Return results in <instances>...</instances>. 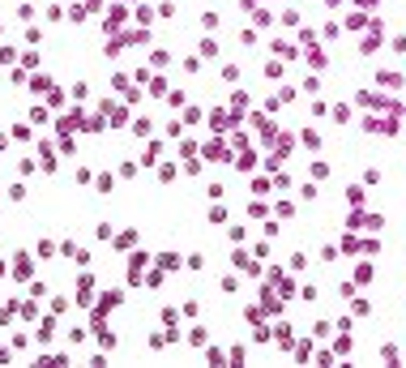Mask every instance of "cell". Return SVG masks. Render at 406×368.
<instances>
[{"label": "cell", "mask_w": 406, "mask_h": 368, "mask_svg": "<svg viewBox=\"0 0 406 368\" xmlns=\"http://www.w3.org/2000/svg\"><path fill=\"white\" fill-rule=\"evenodd\" d=\"M300 300H304V304H317V300H321V287H317V283H304V287H300Z\"/></svg>", "instance_id": "obj_12"}, {"label": "cell", "mask_w": 406, "mask_h": 368, "mask_svg": "<svg viewBox=\"0 0 406 368\" xmlns=\"http://www.w3.org/2000/svg\"><path fill=\"white\" fill-rule=\"evenodd\" d=\"M359 253H364V257H376V253H381V240H364V244H359Z\"/></svg>", "instance_id": "obj_19"}, {"label": "cell", "mask_w": 406, "mask_h": 368, "mask_svg": "<svg viewBox=\"0 0 406 368\" xmlns=\"http://www.w3.org/2000/svg\"><path fill=\"white\" fill-rule=\"evenodd\" d=\"M381 360H385V364H398L402 355H398V347H393V343H385V347H381Z\"/></svg>", "instance_id": "obj_15"}, {"label": "cell", "mask_w": 406, "mask_h": 368, "mask_svg": "<svg viewBox=\"0 0 406 368\" xmlns=\"http://www.w3.org/2000/svg\"><path fill=\"white\" fill-rule=\"evenodd\" d=\"M197 312H201V304H197V300H184V308H180V317H197Z\"/></svg>", "instance_id": "obj_27"}, {"label": "cell", "mask_w": 406, "mask_h": 368, "mask_svg": "<svg viewBox=\"0 0 406 368\" xmlns=\"http://www.w3.org/2000/svg\"><path fill=\"white\" fill-rule=\"evenodd\" d=\"M154 261H158V270H171V274H176L180 266H184V257H180V253H171V248H167V253H158Z\"/></svg>", "instance_id": "obj_5"}, {"label": "cell", "mask_w": 406, "mask_h": 368, "mask_svg": "<svg viewBox=\"0 0 406 368\" xmlns=\"http://www.w3.org/2000/svg\"><path fill=\"white\" fill-rule=\"evenodd\" d=\"M0 278H5V261H0Z\"/></svg>", "instance_id": "obj_38"}, {"label": "cell", "mask_w": 406, "mask_h": 368, "mask_svg": "<svg viewBox=\"0 0 406 368\" xmlns=\"http://www.w3.org/2000/svg\"><path fill=\"white\" fill-rule=\"evenodd\" d=\"M346 201H351V205H364V188L351 184V188H346Z\"/></svg>", "instance_id": "obj_20"}, {"label": "cell", "mask_w": 406, "mask_h": 368, "mask_svg": "<svg viewBox=\"0 0 406 368\" xmlns=\"http://www.w3.org/2000/svg\"><path fill=\"white\" fill-rule=\"evenodd\" d=\"M13 360V351H9V347H0V364H9Z\"/></svg>", "instance_id": "obj_37"}, {"label": "cell", "mask_w": 406, "mask_h": 368, "mask_svg": "<svg viewBox=\"0 0 406 368\" xmlns=\"http://www.w3.org/2000/svg\"><path fill=\"white\" fill-rule=\"evenodd\" d=\"M115 304H120V291H107V295H103V312L115 308Z\"/></svg>", "instance_id": "obj_36"}, {"label": "cell", "mask_w": 406, "mask_h": 368, "mask_svg": "<svg viewBox=\"0 0 406 368\" xmlns=\"http://www.w3.org/2000/svg\"><path fill=\"white\" fill-rule=\"evenodd\" d=\"M372 278H376V266H372V261H359V266H355V287H359V283H372Z\"/></svg>", "instance_id": "obj_7"}, {"label": "cell", "mask_w": 406, "mask_h": 368, "mask_svg": "<svg viewBox=\"0 0 406 368\" xmlns=\"http://www.w3.org/2000/svg\"><path fill=\"white\" fill-rule=\"evenodd\" d=\"M346 227L351 231H381L385 227V214H351Z\"/></svg>", "instance_id": "obj_2"}, {"label": "cell", "mask_w": 406, "mask_h": 368, "mask_svg": "<svg viewBox=\"0 0 406 368\" xmlns=\"http://www.w3.org/2000/svg\"><path fill=\"white\" fill-rule=\"evenodd\" d=\"M205 338H210V334H205V326H193V330H188V347H205Z\"/></svg>", "instance_id": "obj_14"}, {"label": "cell", "mask_w": 406, "mask_h": 368, "mask_svg": "<svg viewBox=\"0 0 406 368\" xmlns=\"http://www.w3.org/2000/svg\"><path fill=\"white\" fill-rule=\"evenodd\" d=\"M274 338H278V351H291V347H295V326L278 321V326H274Z\"/></svg>", "instance_id": "obj_4"}, {"label": "cell", "mask_w": 406, "mask_h": 368, "mask_svg": "<svg viewBox=\"0 0 406 368\" xmlns=\"http://www.w3.org/2000/svg\"><path fill=\"white\" fill-rule=\"evenodd\" d=\"M333 338V326L329 321H317V326H312V343H329Z\"/></svg>", "instance_id": "obj_10"}, {"label": "cell", "mask_w": 406, "mask_h": 368, "mask_svg": "<svg viewBox=\"0 0 406 368\" xmlns=\"http://www.w3.org/2000/svg\"><path fill=\"white\" fill-rule=\"evenodd\" d=\"M158 180H162V184H167V180H176V167H171V163H162V167H158Z\"/></svg>", "instance_id": "obj_31"}, {"label": "cell", "mask_w": 406, "mask_h": 368, "mask_svg": "<svg viewBox=\"0 0 406 368\" xmlns=\"http://www.w3.org/2000/svg\"><path fill=\"white\" fill-rule=\"evenodd\" d=\"M184 266H188L193 274H201V270H205V253H188V257H184Z\"/></svg>", "instance_id": "obj_13"}, {"label": "cell", "mask_w": 406, "mask_h": 368, "mask_svg": "<svg viewBox=\"0 0 406 368\" xmlns=\"http://www.w3.org/2000/svg\"><path fill=\"white\" fill-rule=\"evenodd\" d=\"M368 312H372V304H368L364 295L355 291V295H351V317H368Z\"/></svg>", "instance_id": "obj_9"}, {"label": "cell", "mask_w": 406, "mask_h": 368, "mask_svg": "<svg viewBox=\"0 0 406 368\" xmlns=\"http://www.w3.org/2000/svg\"><path fill=\"white\" fill-rule=\"evenodd\" d=\"M312 351H317V347H312V338H300V343L291 347V355H295L300 364H308V360H312Z\"/></svg>", "instance_id": "obj_6"}, {"label": "cell", "mask_w": 406, "mask_h": 368, "mask_svg": "<svg viewBox=\"0 0 406 368\" xmlns=\"http://www.w3.org/2000/svg\"><path fill=\"white\" fill-rule=\"evenodd\" d=\"M338 257H342V253H338V244H325V248H321V261H325V266L338 261Z\"/></svg>", "instance_id": "obj_22"}, {"label": "cell", "mask_w": 406, "mask_h": 368, "mask_svg": "<svg viewBox=\"0 0 406 368\" xmlns=\"http://www.w3.org/2000/svg\"><path fill=\"white\" fill-rule=\"evenodd\" d=\"M205 355H210V364H227V351H222V347H205Z\"/></svg>", "instance_id": "obj_24"}, {"label": "cell", "mask_w": 406, "mask_h": 368, "mask_svg": "<svg viewBox=\"0 0 406 368\" xmlns=\"http://www.w3.org/2000/svg\"><path fill=\"white\" fill-rule=\"evenodd\" d=\"M291 270H295V274L308 270V253H291Z\"/></svg>", "instance_id": "obj_23"}, {"label": "cell", "mask_w": 406, "mask_h": 368, "mask_svg": "<svg viewBox=\"0 0 406 368\" xmlns=\"http://www.w3.org/2000/svg\"><path fill=\"white\" fill-rule=\"evenodd\" d=\"M346 26H351V30H364V26H368V17H364V13H351V22H346Z\"/></svg>", "instance_id": "obj_32"}, {"label": "cell", "mask_w": 406, "mask_h": 368, "mask_svg": "<svg viewBox=\"0 0 406 368\" xmlns=\"http://www.w3.org/2000/svg\"><path fill=\"white\" fill-rule=\"evenodd\" d=\"M338 253H351V257H355V253H359V240H355V236H346V240L338 244Z\"/></svg>", "instance_id": "obj_21"}, {"label": "cell", "mask_w": 406, "mask_h": 368, "mask_svg": "<svg viewBox=\"0 0 406 368\" xmlns=\"http://www.w3.org/2000/svg\"><path fill=\"white\" fill-rule=\"evenodd\" d=\"M265 77H274V82H278V77H282V65H278V60H269V65H265Z\"/></svg>", "instance_id": "obj_34"}, {"label": "cell", "mask_w": 406, "mask_h": 368, "mask_svg": "<svg viewBox=\"0 0 406 368\" xmlns=\"http://www.w3.org/2000/svg\"><path fill=\"white\" fill-rule=\"evenodd\" d=\"M201 56L214 60V56H218V43H214V39H201Z\"/></svg>", "instance_id": "obj_25"}, {"label": "cell", "mask_w": 406, "mask_h": 368, "mask_svg": "<svg viewBox=\"0 0 406 368\" xmlns=\"http://www.w3.org/2000/svg\"><path fill=\"white\" fill-rule=\"evenodd\" d=\"M201 26H205V30H218V13H214V9H210V13H201Z\"/></svg>", "instance_id": "obj_26"}, {"label": "cell", "mask_w": 406, "mask_h": 368, "mask_svg": "<svg viewBox=\"0 0 406 368\" xmlns=\"http://www.w3.org/2000/svg\"><path fill=\"white\" fill-rule=\"evenodd\" d=\"M333 120L346 124V120H351V107H346V103H338V107H333Z\"/></svg>", "instance_id": "obj_30"}, {"label": "cell", "mask_w": 406, "mask_h": 368, "mask_svg": "<svg viewBox=\"0 0 406 368\" xmlns=\"http://www.w3.org/2000/svg\"><path fill=\"white\" fill-rule=\"evenodd\" d=\"M312 360H317L321 368H329L333 360H338V355H333V347H329V351H312Z\"/></svg>", "instance_id": "obj_18"}, {"label": "cell", "mask_w": 406, "mask_h": 368, "mask_svg": "<svg viewBox=\"0 0 406 368\" xmlns=\"http://www.w3.org/2000/svg\"><path fill=\"white\" fill-rule=\"evenodd\" d=\"M376 82H381V86H402V77L398 73H376Z\"/></svg>", "instance_id": "obj_28"}, {"label": "cell", "mask_w": 406, "mask_h": 368, "mask_svg": "<svg viewBox=\"0 0 406 368\" xmlns=\"http://www.w3.org/2000/svg\"><path fill=\"white\" fill-rule=\"evenodd\" d=\"M231 266H236L240 274H248V278H261V274H265V266H261L252 253H244V248H236V253H231Z\"/></svg>", "instance_id": "obj_1"}, {"label": "cell", "mask_w": 406, "mask_h": 368, "mask_svg": "<svg viewBox=\"0 0 406 368\" xmlns=\"http://www.w3.org/2000/svg\"><path fill=\"white\" fill-rule=\"evenodd\" d=\"M351 351H355L351 334H338V338H333V355H338V360H342V355H351Z\"/></svg>", "instance_id": "obj_11"}, {"label": "cell", "mask_w": 406, "mask_h": 368, "mask_svg": "<svg viewBox=\"0 0 406 368\" xmlns=\"http://www.w3.org/2000/svg\"><path fill=\"white\" fill-rule=\"evenodd\" d=\"M227 364L244 368V364H248V347H244V343H236V347H231V351H227Z\"/></svg>", "instance_id": "obj_8"}, {"label": "cell", "mask_w": 406, "mask_h": 368, "mask_svg": "<svg viewBox=\"0 0 406 368\" xmlns=\"http://www.w3.org/2000/svg\"><path fill=\"white\" fill-rule=\"evenodd\" d=\"M261 231H265V240H278V231H282V227H278L274 219H265V227H261Z\"/></svg>", "instance_id": "obj_29"}, {"label": "cell", "mask_w": 406, "mask_h": 368, "mask_svg": "<svg viewBox=\"0 0 406 368\" xmlns=\"http://www.w3.org/2000/svg\"><path fill=\"white\" fill-rule=\"evenodd\" d=\"M218 287H222V295H236V291H240V278H236V274H227Z\"/></svg>", "instance_id": "obj_16"}, {"label": "cell", "mask_w": 406, "mask_h": 368, "mask_svg": "<svg viewBox=\"0 0 406 368\" xmlns=\"http://www.w3.org/2000/svg\"><path fill=\"white\" fill-rule=\"evenodd\" d=\"M261 312H265V317H282V300L274 295V283L261 287Z\"/></svg>", "instance_id": "obj_3"}, {"label": "cell", "mask_w": 406, "mask_h": 368, "mask_svg": "<svg viewBox=\"0 0 406 368\" xmlns=\"http://www.w3.org/2000/svg\"><path fill=\"white\" fill-rule=\"evenodd\" d=\"M227 240H231V244H244V240H248V227H240V223H236V227L227 231Z\"/></svg>", "instance_id": "obj_17"}, {"label": "cell", "mask_w": 406, "mask_h": 368, "mask_svg": "<svg viewBox=\"0 0 406 368\" xmlns=\"http://www.w3.org/2000/svg\"><path fill=\"white\" fill-rule=\"evenodd\" d=\"M252 257H257V261H265V257H269V240H261V244L252 248Z\"/></svg>", "instance_id": "obj_33"}, {"label": "cell", "mask_w": 406, "mask_h": 368, "mask_svg": "<svg viewBox=\"0 0 406 368\" xmlns=\"http://www.w3.org/2000/svg\"><path fill=\"white\" fill-rule=\"evenodd\" d=\"M355 291H359L355 283H338V295H342V300H351V295H355Z\"/></svg>", "instance_id": "obj_35"}]
</instances>
